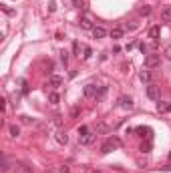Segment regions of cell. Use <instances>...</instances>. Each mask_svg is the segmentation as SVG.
<instances>
[{
	"label": "cell",
	"mask_w": 171,
	"mask_h": 173,
	"mask_svg": "<svg viewBox=\"0 0 171 173\" xmlns=\"http://www.w3.org/2000/svg\"><path fill=\"white\" fill-rule=\"evenodd\" d=\"M119 147H121V139H119V137H115V135H113V137H109L105 143H103V147H101V153H105V155H107V153H111L113 149H119Z\"/></svg>",
	"instance_id": "obj_1"
},
{
	"label": "cell",
	"mask_w": 171,
	"mask_h": 173,
	"mask_svg": "<svg viewBox=\"0 0 171 173\" xmlns=\"http://www.w3.org/2000/svg\"><path fill=\"white\" fill-rule=\"evenodd\" d=\"M95 139H97V133H95V131H89L87 135H81L79 141H81V145H93Z\"/></svg>",
	"instance_id": "obj_2"
},
{
	"label": "cell",
	"mask_w": 171,
	"mask_h": 173,
	"mask_svg": "<svg viewBox=\"0 0 171 173\" xmlns=\"http://www.w3.org/2000/svg\"><path fill=\"white\" fill-rule=\"evenodd\" d=\"M159 62H161L159 54H147V57H145V66H147V69H153V66H157Z\"/></svg>",
	"instance_id": "obj_3"
},
{
	"label": "cell",
	"mask_w": 171,
	"mask_h": 173,
	"mask_svg": "<svg viewBox=\"0 0 171 173\" xmlns=\"http://www.w3.org/2000/svg\"><path fill=\"white\" fill-rule=\"evenodd\" d=\"M119 107L125 109V111H131V109H133V99H131V97H127V95L119 97Z\"/></svg>",
	"instance_id": "obj_4"
},
{
	"label": "cell",
	"mask_w": 171,
	"mask_h": 173,
	"mask_svg": "<svg viewBox=\"0 0 171 173\" xmlns=\"http://www.w3.org/2000/svg\"><path fill=\"white\" fill-rule=\"evenodd\" d=\"M147 97H149L151 101H159V97H161L159 87H157V85H149V87H147Z\"/></svg>",
	"instance_id": "obj_5"
},
{
	"label": "cell",
	"mask_w": 171,
	"mask_h": 173,
	"mask_svg": "<svg viewBox=\"0 0 171 173\" xmlns=\"http://www.w3.org/2000/svg\"><path fill=\"white\" fill-rule=\"evenodd\" d=\"M81 26L85 28V30H93V18H91V14H85L83 18H81Z\"/></svg>",
	"instance_id": "obj_6"
},
{
	"label": "cell",
	"mask_w": 171,
	"mask_h": 173,
	"mask_svg": "<svg viewBox=\"0 0 171 173\" xmlns=\"http://www.w3.org/2000/svg\"><path fill=\"white\" fill-rule=\"evenodd\" d=\"M97 85H87L85 87V97H89V99H91V97H97Z\"/></svg>",
	"instance_id": "obj_7"
},
{
	"label": "cell",
	"mask_w": 171,
	"mask_h": 173,
	"mask_svg": "<svg viewBox=\"0 0 171 173\" xmlns=\"http://www.w3.org/2000/svg\"><path fill=\"white\" fill-rule=\"evenodd\" d=\"M93 36H95V39H105L107 36V30L103 26H95L93 28Z\"/></svg>",
	"instance_id": "obj_8"
},
{
	"label": "cell",
	"mask_w": 171,
	"mask_h": 173,
	"mask_svg": "<svg viewBox=\"0 0 171 173\" xmlns=\"http://www.w3.org/2000/svg\"><path fill=\"white\" fill-rule=\"evenodd\" d=\"M161 18H163L165 22H171V6H165L163 10H161Z\"/></svg>",
	"instance_id": "obj_9"
},
{
	"label": "cell",
	"mask_w": 171,
	"mask_h": 173,
	"mask_svg": "<svg viewBox=\"0 0 171 173\" xmlns=\"http://www.w3.org/2000/svg\"><path fill=\"white\" fill-rule=\"evenodd\" d=\"M57 141L61 143V145H67L68 137H67V133H65V131H57Z\"/></svg>",
	"instance_id": "obj_10"
},
{
	"label": "cell",
	"mask_w": 171,
	"mask_h": 173,
	"mask_svg": "<svg viewBox=\"0 0 171 173\" xmlns=\"http://www.w3.org/2000/svg\"><path fill=\"white\" fill-rule=\"evenodd\" d=\"M95 133H97V135H99V133H109V125L97 123V125H95Z\"/></svg>",
	"instance_id": "obj_11"
},
{
	"label": "cell",
	"mask_w": 171,
	"mask_h": 173,
	"mask_svg": "<svg viewBox=\"0 0 171 173\" xmlns=\"http://www.w3.org/2000/svg\"><path fill=\"white\" fill-rule=\"evenodd\" d=\"M50 85H53V87H61V85H62V77L53 75V77H50Z\"/></svg>",
	"instance_id": "obj_12"
},
{
	"label": "cell",
	"mask_w": 171,
	"mask_h": 173,
	"mask_svg": "<svg viewBox=\"0 0 171 173\" xmlns=\"http://www.w3.org/2000/svg\"><path fill=\"white\" fill-rule=\"evenodd\" d=\"M139 79H141V81H143V83H147L149 81V79H151V73H149V71H141V73H139Z\"/></svg>",
	"instance_id": "obj_13"
},
{
	"label": "cell",
	"mask_w": 171,
	"mask_h": 173,
	"mask_svg": "<svg viewBox=\"0 0 171 173\" xmlns=\"http://www.w3.org/2000/svg\"><path fill=\"white\" fill-rule=\"evenodd\" d=\"M123 36V28H113L111 30V39H121Z\"/></svg>",
	"instance_id": "obj_14"
},
{
	"label": "cell",
	"mask_w": 171,
	"mask_h": 173,
	"mask_svg": "<svg viewBox=\"0 0 171 173\" xmlns=\"http://www.w3.org/2000/svg\"><path fill=\"white\" fill-rule=\"evenodd\" d=\"M159 32H161L159 26H153L151 30H149V34H151V39H159Z\"/></svg>",
	"instance_id": "obj_15"
},
{
	"label": "cell",
	"mask_w": 171,
	"mask_h": 173,
	"mask_svg": "<svg viewBox=\"0 0 171 173\" xmlns=\"http://www.w3.org/2000/svg\"><path fill=\"white\" fill-rule=\"evenodd\" d=\"M105 95H107V87H101L99 93H97V101H103V99H105Z\"/></svg>",
	"instance_id": "obj_16"
},
{
	"label": "cell",
	"mask_w": 171,
	"mask_h": 173,
	"mask_svg": "<svg viewBox=\"0 0 171 173\" xmlns=\"http://www.w3.org/2000/svg\"><path fill=\"white\" fill-rule=\"evenodd\" d=\"M10 135H12V137H18V135H20V129L16 127V125H10Z\"/></svg>",
	"instance_id": "obj_17"
},
{
	"label": "cell",
	"mask_w": 171,
	"mask_h": 173,
	"mask_svg": "<svg viewBox=\"0 0 171 173\" xmlns=\"http://www.w3.org/2000/svg\"><path fill=\"white\" fill-rule=\"evenodd\" d=\"M49 99H50V103H54V105H57L61 97H58V93H50V95H49Z\"/></svg>",
	"instance_id": "obj_18"
},
{
	"label": "cell",
	"mask_w": 171,
	"mask_h": 173,
	"mask_svg": "<svg viewBox=\"0 0 171 173\" xmlns=\"http://www.w3.org/2000/svg\"><path fill=\"white\" fill-rule=\"evenodd\" d=\"M72 6H75V8H81V10H83V8H85V0H72Z\"/></svg>",
	"instance_id": "obj_19"
},
{
	"label": "cell",
	"mask_w": 171,
	"mask_h": 173,
	"mask_svg": "<svg viewBox=\"0 0 171 173\" xmlns=\"http://www.w3.org/2000/svg\"><path fill=\"white\" fill-rule=\"evenodd\" d=\"M169 109V105H165V103H157V111L159 113H165Z\"/></svg>",
	"instance_id": "obj_20"
},
{
	"label": "cell",
	"mask_w": 171,
	"mask_h": 173,
	"mask_svg": "<svg viewBox=\"0 0 171 173\" xmlns=\"http://www.w3.org/2000/svg\"><path fill=\"white\" fill-rule=\"evenodd\" d=\"M141 14H143V16H149V14H151V8H149V6H141Z\"/></svg>",
	"instance_id": "obj_21"
},
{
	"label": "cell",
	"mask_w": 171,
	"mask_h": 173,
	"mask_svg": "<svg viewBox=\"0 0 171 173\" xmlns=\"http://www.w3.org/2000/svg\"><path fill=\"white\" fill-rule=\"evenodd\" d=\"M87 133H89V127L81 125V127H79V137H81V135H87Z\"/></svg>",
	"instance_id": "obj_22"
},
{
	"label": "cell",
	"mask_w": 171,
	"mask_h": 173,
	"mask_svg": "<svg viewBox=\"0 0 171 173\" xmlns=\"http://www.w3.org/2000/svg\"><path fill=\"white\" fill-rule=\"evenodd\" d=\"M61 58H62V62L67 65V61H68V52H65V50H62V52H61Z\"/></svg>",
	"instance_id": "obj_23"
},
{
	"label": "cell",
	"mask_w": 171,
	"mask_h": 173,
	"mask_svg": "<svg viewBox=\"0 0 171 173\" xmlns=\"http://www.w3.org/2000/svg\"><path fill=\"white\" fill-rule=\"evenodd\" d=\"M165 58H169V61H171V44L165 48Z\"/></svg>",
	"instance_id": "obj_24"
},
{
	"label": "cell",
	"mask_w": 171,
	"mask_h": 173,
	"mask_svg": "<svg viewBox=\"0 0 171 173\" xmlns=\"http://www.w3.org/2000/svg\"><path fill=\"white\" fill-rule=\"evenodd\" d=\"M72 52L79 54V43H72ZM79 57H81V54H79Z\"/></svg>",
	"instance_id": "obj_25"
},
{
	"label": "cell",
	"mask_w": 171,
	"mask_h": 173,
	"mask_svg": "<svg viewBox=\"0 0 171 173\" xmlns=\"http://www.w3.org/2000/svg\"><path fill=\"white\" fill-rule=\"evenodd\" d=\"M91 54H93V50H91V48H89V46H87V48H85V54H83V57H85V58H89V57H91Z\"/></svg>",
	"instance_id": "obj_26"
},
{
	"label": "cell",
	"mask_w": 171,
	"mask_h": 173,
	"mask_svg": "<svg viewBox=\"0 0 171 173\" xmlns=\"http://www.w3.org/2000/svg\"><path fill=\"white\" fill-rule=\"evenodd\" d=\"M58 173H68V167H67V165H62V167H61V171H58Z\"/></svg>",
	"instance_id": "obj_27"
},
{
	"label": "cell",
	"mask_w": 171,
	"mask_h": 173,
	"mask_svg": "<svg viewBox=\"0 0 171 173\" xmlns=\"http://www.w3.org/2000/svg\"><path fill=\"white\" fill-rule=\"evenodd\" d=\"M167 111H171V105H169V109H167Z\"/></svg>",
	"instance_id": "obj_28"
}]
</instances>
